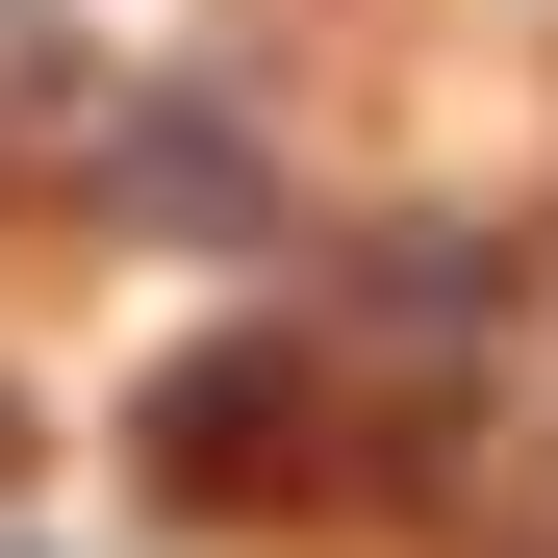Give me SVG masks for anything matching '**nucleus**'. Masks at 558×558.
<instances>
[{
	"label": "nucleus",
	"mask_w": 558,
	"mask_h": 558,
	"mask_svg": "<svg viewBox=\"0 0 558 558\" xmlns=\"http://www.w3.org/2000/svg\"><path fill=\"white\" fill-rule=\"evenodd\" d=\"M279 457H305V355H279V330H204V355L153 381V483H204V508H254Z\"/></svg>",
	"instance_id": "f257e3e1"
},
{
	"label": "nucleus",
	"mask_w": 558,
	"mask_h": 558,
	"mask_svg": "<svg viewBox=\"0 0 558 558\" xmlns=\"http://www.w3.org/2000/svg\"><path fill=\"white\" fill-rule=\"evenodd\" d=\"M102 204H153V229H254V128L204 102V76H128V128H102Z\"/></svg>",
	"instance_id": "f03ea898"
},
{
	"label": "nucleus",
	"mask_w": 558,
	"mask_h": 558,
	"mask_svg": "<svg viewBox=\"0 0 558 558\" xmlns=\"http://www.w3.org/2000/svg\"><path fill=\"white\" fill-rule=\"evenodd\" d=\"M102 128H128L102 26H51V0H0V153H26V178H102Z\"/></svg>",
	"instance_id": "7ed1b4c3"
},
{
	"label": "nucleus",
	"mask_w": 558,
	"mask_h": 558,
	"mask_svg": "<svg viewBox=\"0 0 558 558\" xmlns=\"http://www.w3.org/2000/svg\"><path fill=\"white\" fill-rule=\"evenodd\" d=\"M0 483H26V381H0Z\"/></svg>",
	"instance_id": "20e7f679"
}]
</instances>
